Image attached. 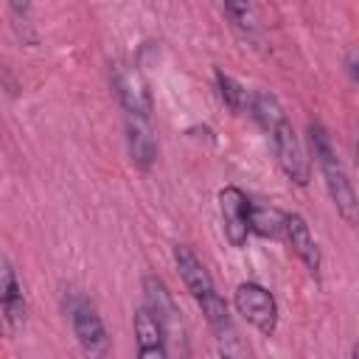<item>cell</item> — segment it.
Returning <instances> with one entry per match:
<instances>
[{
	"label": "cell",
	"instance_id": "1",
	"mask_svg": "<svg viewBox=\"0 0 359 359\" xmlns=\"http://www.w3.org/2000/svg\"><path fill=\"white\" fill-rule=\"evenodd\" d=\"M309 143L320 163V171L325 177V185H328V194H331L337 210L342 213V219L348 224H353L356 222V194H353V185H351V180L331 146V137L320 121H309Z\"/></svg>",
	"mask_w": 359,
	"mask_h": 359
},
{
	"label": "cell",
	"instance_id": "2",
	"mask_svg": "<svg viewBox=\"0 0 359 359\" xmlns=\"http://www.w3.org/2000/svg\"><path fill=\"white\" fill-rule=\"evenodd\" d=\"M67 314H70V325H73V334H76L84 356L87 359H109V337H107V328L101 323L95 303L84 294H70Z\"/></svg>",
	"mask_w": 359,
	"mask_h": 359
},
{
	"label": "cell",
	"instance_id": "3",
	"mask_svg": "<svg viewBox=\"0 0 359 359\" xmlns=\"http://www.w3.org/2000/svg\"><path fill=\"white\" fill-rule=\"evenodd\" d=\"M269 137H272V146H275V154H278V163L283 168V174L297 182V185H306L309 182V160H306V151L292 129V123L283 118L280 123H275L269 129Z\"/></svg>",
	"mask_w": 359,
	"mask_h": 359
},
{
	"label": "cell",
	"instance_id": "4",
	"mask_svg": "<svg viewBox=\"0 0 359 359\" xmlns=\"http://www.w3.org/2000/svg\"><path fill=\"white\" fill-rule=\"evenodd\" d=\"M236 306L264 337L275 334V328H278V303H275V297L264 286L241 283L236 289Z\"/></svg>",
	"mask_w": 359,
	"mask_h": 359
},
{
	"label": "cell",
	"instance_id": "5",
	"mask_svg": "<svg viewBox=\"0 0 359 359\" xmlns=\"http://www.w3.org/2000/svg\"><path fill=\"white\" fill-rule=\"evenodd\" d=\"M219 210H222V224H224L227 241L233 247H241L247 241V233H250V224H247L250 199L236 185H227L219 191Z\"/></svg>",
	"mask_w": 359,
	"mask_h": 359
},
{
	"label": "cell",
	"instance_id": "6",
	"mask_svg": "<svg viewBox=\"0 0 359 359\" xmlns=\"http://www.w3.org/2000/svg\"><path fill=\"white\" fill-rule=\"evenodd\" d=\"M115 93L121 98V107L126 109V118L149 121L151 112V93L143 81V76L132 67H115Z\"/></svg>",
	"mask_w": 359,
	"mask_h": 359
},
{
	"label": "cell",
	"instance_id": "7",
	"mask_svg": "<svg viewBox=\"0 0 359 359\" xmlns=\"http://www.w3.org/2000/svg\"><path fill=\"white\" fill-rule=\"evenodd\" d=\"M143 292H146V309L160 323L163 334H182V317H180V309H177L168 286L157 275H146Z\"/></svg>",
	"mask_w": 359,
	"mask_h": 359
},
{
	"label": "cell",
	"instance_id": "8",
	"mask_svg": "<svg viewBox=\"0 0 359 359\" xmlns=\"http://www.w3.org/2000/svg\"><path fill=\"white\" fill-rule=\"evenodd\" d=\"M174 264H177V269H180V278H182L185 289L194 294V300H196L199 306L216 294V286H213L210 272H208V269L202 266V261L191 252V247L177 244V247H174Z\"/></svg>",
	"mask_w": 359,
	"mask_h": 359
},
{
	"label": "cell",
	"instance_id": "9",
	"mask_svg": "<svg viewBox=\"0 0 359 359\" xmlns=\"http://www.w3.org/2000/svg\"><path fill=\"white\" fill-rule=\"evenodd\" d=\"M283 233H286L292 250L300 255V261L317 275V269H320V250H317V244H314V238L309 233L306 219L297 216V213H283Z\"/></svg>",
	"mask_w": 359,
	"mask_h": 359
},
{
	"label": "cell",
	"instance_id": "10",
	"mask_svg": "<svg viewBox=\"0 0 359 359\" xmlns=\"http://www.w3.org/2000/svg\"><path fill=\"white\" fill-rule=\"evenodd\" d=\"M126 143H129V154L135 160L137 168H151L154 157H157V143L151 137L149 121L140 118H126Z\"/></svg>",
	"mask_w": 359,
	"mask_h": 359
},
{
	"label": "cell",
	"instance_id": "11",
	"mask_svg": "<svg viewBox=\"0 0 359 359\" xmlns=\"http://www.w3.org/2000/svg\"><path fill=\"white\" fill-rule=\"evenodd\" d=\"M0 306L6 309V314L11 320H20L22 314V292H20V283H17V275L8 264V258L0 255Z\"/></svg>",
	"mask_w": 359,
	"mask_h": 359
},
{
	"label": "cell",
	"instance_id": "12",
	"mask_svg": "<svg viewBox=\"0 0 359 359\" xmlns=\"http://www.w3.org/2000/svg\"><path fill=\"white\" fill-rule=\"evenodd\" d=\"M247 224H250L252 233L275 238V236L283 233V213H280L278 208H266V205H252V202H250Z\"/></svg>",
	"mask_w": 359,
	"mask_h": 359
},
{
	"label": "cell",
	"instance_id": "13",
	"mask_svg": "<svg viewBox=\"0 0 359 359\" xmlns=\"http://www.w3.org/2000/svg\"><path fill=\"white\" fill-rule=\"evenodd\" d=\"M250 107H252L255 121H258L266 132H269L275 123H280V121L286 118V112L280 109V104H278V98H275L272 93H255L252 101H250Z\"/></svg>",
	"mask_w": 359,
	"mask_h": 359
},
{
	"label": "cell",
	"instance_id": "14",
	"mask_svg": "<svg viewBox=\"0 0 359 359\" xmlns=\"http://www.w3.org/2000/svg\"><path fill=\"white\" fill-rule=\"evenodd\" d=\"M132 325H135V339H137V348H143V345H160V342H165L163 337V328H160V323L151 317V311L146 309V306H140V309H135V320H132Z\"/></svg>",
	"mask_w": 359,
	"mask_h": 359
},
{
	"label": "cell",
	"instance_id": "15",
	"mask_svg": "<svg viewBox=\"0 0 359 359\" xmlns=\"http://www.w3.org/2000/svg\"><path fill=\"white\" fill-rule=\"evenodd\" d=\"M216 84H219V93H222L224 104H227L233 112H241L244 104H247V90H244L233 76H227V73H222V70H216Z\"/></svg>",
	"mask_w": 359,
	"mask_h": 359
},
{
	"label": "cell",
	"instance_id": "16",
	"mask_svg": "<svg viewBox=\"0 0 359 359\" xmlns=\"http://www.w3.org/2000/svg\"><path fill=\"white\" fill-rule=\"evenodd\" d=\"M213 334H216V342H219V359H250L238 334H236V328H233V323L213 331Z\"/></svg>",
	"mask_w": 359,
	"mask_h": 359
},
{
	"label": "cell",
	"instance_id": "17",
	"mask_svg": "<svg viewBox=\"0 0 359 359\" xmlns=\"http://www.w3.org/2000/svg\"><path fill=\"white\" fill-rule=\"evenodd\" d=\"M224 14L233 20V25H236L247 39H258L255 22H252V8H250L247 3H224Z\"/></svg>",
	"mask_w": 359,
	"mask_h": 359
},
{
	"label": "cell",
	"instance_id": "18",
	"mask_svg": "<svg viewBox=\"0 0 359 359\" xmlns=\"http://www.w3.org/2000/svg\"><path fill=\"white\" fill-rule=\"evenodd\" d=\"M137 359H168V353H165V342L137 348Z\"/></svg>",
	"mask_w": 359,
	"mask_h": 359
},
{
	"label": "cell",
	"instance_id": "19",
	"mask_svg": "<svg viewBox=\"0 0 359 359\" xmlns=\"http://www.w3.org/2000/svg\"><path fill=\"white\" fill-rule=\"evenodd\" d=\"M348 73H351V79H356V53L353 50L348 53Z\"/></svg>",
	"mask_w": 359,
	"mask_h": 359
}]
</instances>
